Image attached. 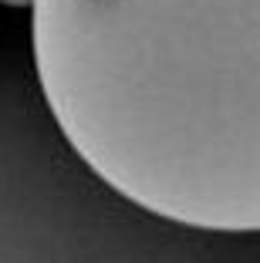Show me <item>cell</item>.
I'll return each mask as SVG.
<instances>
[{"label": "cell", "instance_id": "6da1fadb", "mask_svg": "<svg viewBox=\"0 0 260 263\" xmlns=\"http://www.w3.org/2000/svg\"><path fill=\"white\" fill-rule=\"evenodd\" d=\"M51 118L115 196L260 233V0H31Z\"/></svg>", "mask_w": 260, "mask_h": 263}, {"label": "cell", "instance_id": "7a4b0ae2", "mask_svg": "<svg viewBox=\"0 0 260 263\" xmlns=\"http://www.w3.org/2000/svg\"><path fill=\"white\" fill-rule=\"evenodd\" d=\"M4 7H31V0H0Z\"/></svg>", "mask_w": 260, "mask_h": 263}]
</instances>
